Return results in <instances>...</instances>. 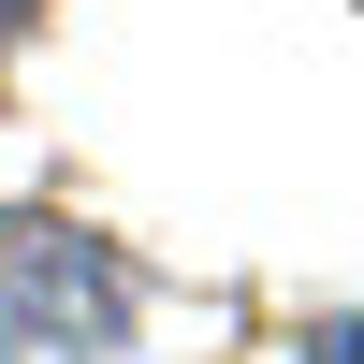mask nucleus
I'll return each mask as SVG.
<instances>
[{
	"label": "nucleus",
	"mask_w": 364,
	"mask_h": 364,
	"mask_svg": "<svg viewBox=\"0 0 364 364\" xmlns=\"http://www.w3.org/2000/svg\"><path fill=\"white\" fill-rule=\"evenodd\" d=\"M132 262L73 219H0V350H58V364H117L132 350Z\"/></svg>",
	"instance_id": "1"
},
{
	"label": "nucleus",
	"mask_w": 364,
	"mask_h": 364,
	"mask_svg": "<svg viewBox=\"0 0 364 364\" xmlns=\"http://www.w3.org/2000/svg\"><path fill=\"white\" fill-rule=\"evenodd\" d=\"M291 364H364V321H321V336L291 350Z\"/></svg>",
	"instance_id": "2"
},
{
	"label": "nucleus",
	"mask_w": 364,
	"mask_h": 364,
	"mask_svg": "<svg viewBox=\"0 0 364 364\" xmlns=\"http://www.w3.org/2000/svg\"><path fill=\"white\" fill-rule=\"evenodd\" d=\"M29 15H44V0H0V44H15V29H29Z\"/></svg>",
	"instance_id": "3"
},
{
	"label": "nucleus",
	"mask_w": 364,
	"mask_h": 364,
	"mask_svg": "<svg viewBox=\"0 0 364 364\" xmlns=\"http://www.w3.org/2000/svg\"><path fill=\"white\" fill-rule=\"evenodd\" d=\"M0 364H15V350H0Z\"/></svg>",
	"instance_id": "4"
}]
</instances>
